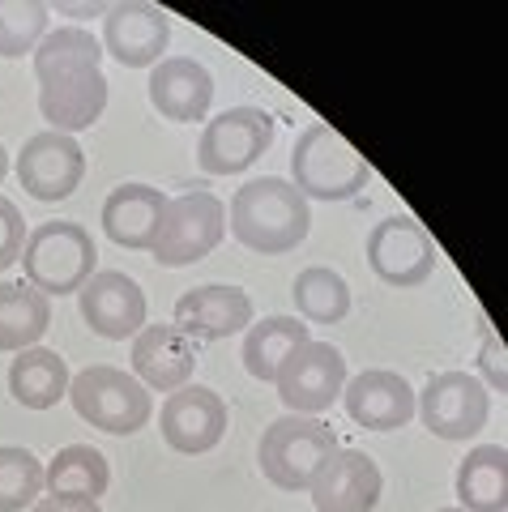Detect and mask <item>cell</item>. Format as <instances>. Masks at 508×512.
Segmentation results:
<instances>
[{"instance_id": "obj_1", "label": "cell", "mask_w": 508, "mask_h": 512, "mask_svg": "<svg viewBox=\"0 0 508 512\" xmlns=\"http://www.w3.org/2000/svg\"><path fill=\"white\" fill-rule=\"evenodd\" d=\"M39 77V116L52 133H86L107 111V77L99 69L103 47L82 26H56L39 39L35 52Z\"/></svg>"}, {"instance_id": "obj_2", "label": "cell", "mask_w": 508, "mask_h": 512, "mask_svg": "<svg viewBox=\"0 0 508 512\" xmlns=\"http://www.w3.org/2000/svg\"><path fill=\"white\" fill-rule=\"evenodd\" d=\"M227 227L248 252L282 256L295 244H304V235L312 227V210L291 180H282V175H257V180H248L231 197Z\"/></svg>"}, {"instance_id": "obj_3", "label": "cell", "mask_w": 508, "mask_h": 512, "mask_svg": "<svg viewBox=\"0 0 508 512\" xmlns=\"http://www.w3.org/2000/svg\"><path fill=\"white\" fill-rule=\"evenodd\" d=\"M372 180V163L338 128L308 124L291 150V184L304 201H346Z\"/></svg>"}, {"instance_id": "obj_4", "label": "cell", "mask_w": 508, "mask_h": 512, "mask_svg": "<svg viewBox=\"0 0 508 512\" xmlns=\"http://www.w3.org/2000/svg\"><path fill=\"white\" fill-rule=\"evenodd\" d=\"M338 431L325 419H308V414H282L265 427L257 461L265 478L278 491H308L312 478L325 470V461L338 453Z\"/></svg>"}, {"instance_id": "obj_5", "label": "cell", "mask_w": 508, "mask_h": 512, "mask_svg": "<svg viewBox=\"0 0 508 512\" xmlns=\"http://www.w3.org/2000/svg\"><path fill=\"white\" fill-rule=\"evenodd\" d=\"M94 261H99V248L82 222H43L26 235L22 248L26 282L47 299L82 291L94 278Z\"/></svg>"}, {"instance_id": "obj_6", "label": "cell", "mask_w": 508, "mask_h": 512, "mask_svg": "<svg viewBox=\"0 0 508 512\" xmlns=\"http://www.w3.org/2000/svg\"><path fill=\"white\" fill-rule=\"evenodd\" d=\"M65 397L73 402L77 419H86L90 427L107 431V436H133L154 414L146 384L129 372H120V367H107V363L82 367V372L69 380Z\"/></svg>"}, {"instance_id": "obj_7", "label": "cell", "mask_w": 508, "mask_h": 512, "mask_svg": "<svg viewBox=\"0 0 508 512\" xmlns=\"http://www.w3.org/2000/svg\"><path fill=\"white\" fill-rule=\"evenodd\" d=\"M222 235H227V210L214 192L193 188L184 197H167V210L158 218V231H154V261L167 265V269H180V265H197L201 256H210Z\"/></svg>"}, {"instance_id": "obj_8", "label": "cell", "mask_w": 508, "mask_h": 512, "mask_svg": "<svg viewBox=\"0 0 508 512\" xmlns=\"http://www.w3.org/2000/svg\"><path fill=\"white\" fill-rule=\"evenodd\" d=\"M415 414L440 440H470L487 427L491 393L470 372H440L427 380L423 393H415Z\"/></svg>"}, {"instance_id": "obj_9", "label": "cell", "mask_w": 508, "mask_h": 512, "mask_svg": "<svg viewBox=\"0 0 508 512\" xmlns=\"http://www.w3.org/2000/svg\"><path fill=\"white\" fill-rule=\"evenodd\" d=\"M346 384V359L338 346L329 342H304L287 359V367L278 372L274 389L282 397L287 414H308V419H321V414L342 397Z\"/></svg>"}, {"instance_id": "obj_10", "label": "cell", "mask_w": 508, "mask_h": 512, "mask_svg": "<svg viewBox=\"0 0 508 512\" xmlns=\"http://www.w3.org/2000/svg\"><path fill=\"white\" fill-rule=\"evenodd\" d=\"M269 141H274V120L261 107H231L205 124L197 141V163L210 175H240L269 150Z\"/></svg>"}, {"instance_id": "obj_11", "label": "cell", "mask_w": 508, "mask_h": 512, "mask_svg": "<svg viewBox=\"0 0 508 512\" xmlns=\"http://www.w3.org/2000/svg\"><path fill=\"white\" fill-rule=\"evenodd\" d=\"M368 265L380 282L410 291V286H423L436 274V244L415 218L393 214L376 222L368 235Z\"/></svg>"}, {"instance_id": "obj_12", "label": "cell", "mask_w": 508, "mask_h": 512, "mask_svg": "<svg viewBox=\"0 0 508 512\" xmlns=\"http://www.w3.org/2000/svg\"><path fill=\"white\" fill-rule=\"evenodd\" d=\"M86 175V154L69 133H35L18 150V184L35 201H65Z\"/></svg>"}, {"instance_id": "obj_13", "label": "cell", "mask_w": 508, "mask_h": 512, "mask_svg": "<svg viewBox=\"0 0 508 512\" xmlns=\"http://www.w3.org/2000/svg\"><path fill=\"white\" fill-rule=\"evenodd\" d=\"M158 431L176 453H210L227 436V402L205 384H184V389L167 393L163 410H158Z\"/></svg>"}, {"instance_id": "obj_14", "label": "cell", "mask_w": 508, "mask_h": 512, "mask_svg": "<svg viewBox=\"0 0 508 512\" xmlns=\"http://www.w3.org/2000/svg\"><path fill=\"white\" fill-rule=\"evenodd\" d=\"M77 308L82 320L107 342L137 338L146 329V291L120 269H94V278L77 291Z\"/></svg>"}, {"instance_id": "obj_15", "label": "cell", "mask_w": 508, "mask_h": 512, "mask_svg": "<svg viewBox=\"0 0 508 512\" xmlns=\"http://www.w3.org/2000/svg\"><path fill=\"white\" fill-rule=\"evenodd\" d=\"M308 491L316 512H372L385 491V474L363 448H338Z\"/></svg>"}, {"instance_id": "obj_16", "label": "cell", "mask_w": 508, "mask_h": 512, "mask_svg": "<svg viewBox=\"0 0 508 512\" xmlns=\"http://www.w3.org/2000/svg\"><path fill=\"white\" fill-rule=\"evenodd\" d=\"M342 406L351 414V423L368 431H398L415 419V389L410 380L385 367L359 372L355 380L342 384Z\"/></svg>"}, {"instance_id": "obj_17", "label": "cell", "mask_w": 508, "mask_h": 512, "mask_svg": "<svg viewBox=\"0 0 508 512\" xmlns=\"http://www.w3.org/2000/svg\"><path fill=\"white\" fill-rule=\"evenodd\" d=\"M171 325L193 342H222L252 325V299L240 286H222V282L197 286V291L176 299V320Z\"/></svg>"}, {"instance_id": "obj_18", "label": "cell", "mask_w": 508, "mask_h": 512, "mask_svg": "<svg viewBox=\"0 0 508 512\" xmlns=\"http://www.w3.org/2000/svg\"><path fill=\"white\" fill-rule=\"evenodd\" d=\"M150 103L163 120L197 124L214 103V77L193 56H163L150 73Z\"/></svg>"}, {"instance_id": "obj_19", "label": "cell", "mask_w": 508, "mask_h": 512, "mask_svg": "<svg viewBox=\"0 0 508 512\" xmlns=\"http://www.w3.org/2000/svg\"><path fill=\"white\" fill-rule=\"evenodd\" d=\"M171 43V22L154 5H111L103 18V47L124 69H146L158 64Z\"/></svg>"}, {"instance_id": "obj_20", "label": "cell", "mask_w": 508, "mask_h": 512, "mask_svg": "<svg viewBox=\"0 0 508 512\" xmlns=\"http://www.w3.org/2000/svg\"><path fill=\"white\" fill-rule=\"evenodd\" d=\"M133 372L146 389L176 393L184 384H193L197 346L176 325H146L133 338Z\"/></svg>"}, {"instance_id": "obj_21", "label": "cell", "mask_w": 508, "mask_h": 512, "mask_svg": "<svg viewBox=\"0 0 508 512\" xmlns=\"http://www.w3.org/2000/svg\"><path fill=\"white\" fill-rule=\"evenodd\" d=\"M167 210V192L154 184H120L107 192L103 201V231L111 244L133 248V252H150L158 218Z\"/></svg>"}, {"instance_id": "obj_22", "label": "cell", "mask_w": 508, "mask_h": 512, "mask_svg": "<svg viewBox=\"0 0 508 512\" xmlns=\"http://www.w3.org/2000/svg\"><path fill=\"white\" fill-rule=\"evenodd\" d=\"M69 380V363L47 346L18 350V359L9 363V393L26 410H52L69 393Z\"/></svg>"}, {"instance_id": "obj_23", "label": "cell", "mask_w": 508, "mask_h": 512, "mask_svg": "<svg viewBox=\"0 0 508 512\" xmlns=\"http://www.w3.org/2000/svg\"><path fill=\"white\" fill-rule=\"evenodd\" d=\"M304 342H312L304 320H295V316H265V320H257V325H248V333H244V372L252 380L274 384L278 372L287 367V359Z\"/></svg>"}, {"instance_id": "obj_24", "label": "cell", "mask_w": 508, "mask_h": 512, "mask_svg": "<svg viewBox=\"0 0 508 512\" xmlns=\"http://www.w3.org/2000/svg\"><path fill=\"white\" fill-rule=\"evenodd\" d=\"M457 500L466 512H504L508 508V448L479 444L457 466Z\"/></svg>"}, {"instance_id": "obj_25", "label": "cell", "mask_w": 508, "mask_h": 512, "mask_svg": "<svg viewBox=\"0 0 508 512\" xmlns=\"http://www.w3.org/2000/svg\"><path fill=\"white\" fill-rule=\"evenodd\" d=\"M111 470L107 457L90 444H65L60 453L43 466V491L47 495H65V500H94L107 491Z\"/></svg>"}, {"instance_id": "obj_26", "label": "cell", "mask_w": 508, "mask_h": 512, "mask_svg": "<svg viewBox=\"0 0 508 512\" xmlns=\"http://www.w3.org/2000/svg\"><path fill=\"white\" fill-rule=\"evenodd\" d=\"M52 325V303L30 282H0V350H30Z\"/></svg>"}, {"instance_id": "obj_27", "label": "cell", "mask_w": 508, "mask_h": 512, "mask_svg": "<svg viewBox=\"0 0 508 512\" xmlns=\"http://www.w3.org/2000/svg\"><path fill=\"white\" fill-rule=\"evenodd\" d=\"M291 295H295L299 316L312 320V325H338V320H346V312H351V286L329 265H308L304 274L295 278Z\"/></svg>"}, {"instance_id": "obj_28", "label": "cell", "mask_w": 508, "mask_h": 512, "mask_svg": "<svg viewBox=\"0 0 508 512\" xmlns=\"http://www.w3.org/2000/svg\"><path fill=\"white\" fill-rule=\"evenodd\" d=\"M43 495V461L18 444H0V512H22Z\"/></svg>"}, {"instance_id": "obj_29", "label": "cell", "mask_w": 508, "mask_h": 512, "mask_svg": "<svg viewBox=\"0 0 508 512\" xmlns=\"http://www.w3.org/2000/svg\"><path fill=\"white\" fill-rule=\"evenodd\" d=\"M47 35V5L39 0H0V56L18 60Z\"/></svg>"}, {"instance_id": "obj_30", "label": "cell", "mask_w": 508, "mask_h": 512, "mask_svg": "<svg viewBox=\"0 0 508 512\" xmlns=\"http://www.w3.org/2000/svg\"><path fill=\"white\" fill-rule=\"evenodd\" d=\"M26 248V218L9 197H0V269H9Z\"/></svg>"}, {"instance_id": "obj_31", "label": "cell", "mask_w": 508, "mask_h": 512, "mask_svg": "<svg viewBox=\"0 0 508 512\" xmlns=\"http://www.w3.org/2000/svg\"><path fill=\"white\" fill-rule=\"evenodd\" d=\"M479 367H483V376L496 384V393L508 389V376H504V342L496 338V333H487L483 338V350H479Z\"/></svg>"}, {"instance_id": "obj_32", "label": "cell", "mask_w": 508, "mask_h": 512, "mask_svg": "<svg viewBox=\"0 0 508 512\" xmlns=\"http://www.w3.org/2000/svg\"><path fill=\"white\" fill-rule=\"evenodd\" d=\"M30 512H103L94 500H65V495H39Z\"/></svg>"}, {"instance_id": "obj_33", "label": "cell", "mask_w": 508, "mask_h": 512, "mask_svg": "<svg viewBox=\"0 0 508 512\" xmlns=\"http://www.w3.org/2000/svg\"><path fill=\"white\" fill-rule=\"evenodd\" d=\"M5 175H9V150L0 146V184H5Z\"/></svg>"}, {"instance_id": "obj_34", "label": "cell", "mask_w": 508, "mask_h": 512, "mask_svg": "<svg viewBox=\"0 0 508 512\" xmlns=\"http://www.w3.org/2000/svg\"><path fill=\"white\" fill-rule=\"evenodd\" d=\"M436 512H466V508H436Z\"/></svg>"}]
</instances>
